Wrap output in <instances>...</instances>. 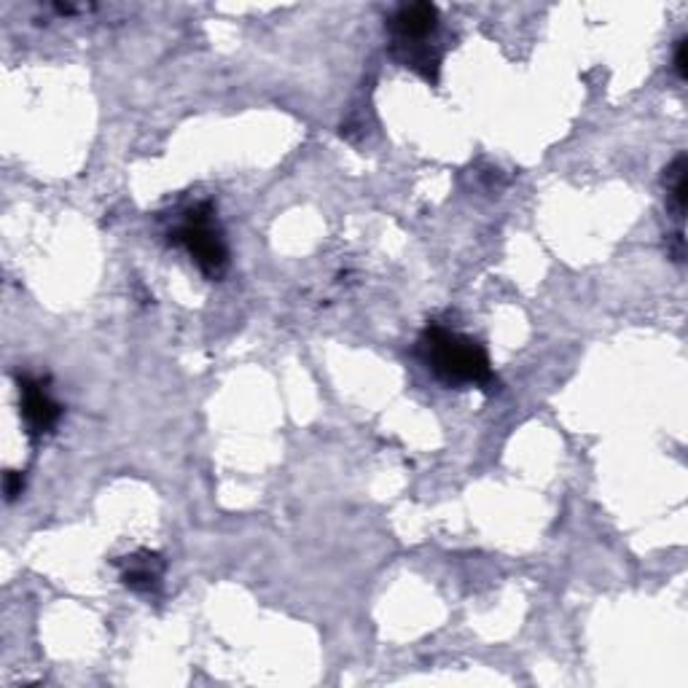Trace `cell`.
<instances>
[{"instance_id":"6da1fadb","label":"cell","mask_w":688,"mask_h":688,"mask_svg":"<svg viewBox=\"0 0 688 688\" xmlns=\"http://www.w3.org/2000/svg\"><path fill=\"white\" fill-rule=\"evenodd\" d=\"M420 355L428 363L430 372L447 385L490 388L495 379L485 347L463 334L436 326V323L425 328V334L420 337Z\"/></svg>"},{"instance_id":"7a4b0ae2","label":"cell","mask_w":688,"mask_h":688,"mask_svg":"<svg viewBox=\"0 0 688 688\" xmlns=\"http://www.w3.org/2000/svg\"><path fill=\"white\" fill-rule=\"evenodd\" d=\"M390 33L396 38V54L412 71L423 73L428 82H436L439 73V57L430 51L428 41L439 27V9L430 3L401 5L388 22Z\"/></svg>"},{"instance_id":"3957f363","label":"cell","mask_w":688,"mask_h":688,"mask_svg":"<svg viewBox=\"0 0 688 688\" xmlns=\"http://www.w3.org/2000/svg\"><path fill=\"white\" fill-rule=\"evenodd\" d=\"M173 240L189 250L191 261L202 270V275L213 277V280L224 275L229 253H226L224 235H221L218 224H215V215L213 210H210V204H197V208H191L189 213H186L184 224L173 232Z\"/></svg>"},{"instance_id":"277c9868","label":"cell","mask_w":688,"mask_h":688,"mask_svg":"<svg viewBox=\"0 0 688 688\" xmlns=\"http://www.w3.org/2000/svg\"><path fill=\"white\" fill-rule=\"evenodd\" d=\"M20 396H22V417H25L27 434L33 439L47 436L62 417V406L47 393L43 383L30 377L20 379Z\"/></svg>"},{"instance_id":"5b68a950","label":"cell","mask_w":688,"mask_h":688,"mask_svg":"<svg viewBox=\"0 0 688 688\" xmlns=\"http://www.w3.org/2000/svg\"><path fill=\"white\" fill-rule=\"evenodd\" d=\"M127 571H124V584L135 591H153L162 578V560L151 551L127 556Z\"/></svg>"},{"instance_id":"8992f818","label":"cell","mask_w":688,"mask_h":688,"mask_svg":"<svg viewBox=\"0 0 688 688\" xmlns=\"http://www.w3.org/2000/svg\"><path fill=\"white\" fill-rule=\"evenodd\" d=\"M664 186H667V204L673 210L675 221L684 229V213H686V191H688V162L686 153H680L664 175Z\"/></svg>"},{"instance_id":"52a82bcc","label":"cell","mask_w":688,"mask_h":688,"mask_svg":"<svg viewBox=\"0 0 688 688\" xmlns=\"http://www.w3.org/2000/svg\"><path fill=\"white\" fill-rule=\"evenodd\" d=\"M675 71L680 78L688 76V38H680L678 49H675Z\"/></svg>"},{"instance_id":"ba28073f","label":"cell","mask_w":688,"mask_h":688,"mask_svg":"<svg viewBox=\"0 0 688 688\" xmlns=\"http://www.w3.org/2000/svg\"><path fill=\"white\" fill-rule=\"evenodd\" d=\"M22 487H25V479H22V474H16V471H9V474H5V498H9V500L20 498Z\"/></svg>"}]
</instances>
